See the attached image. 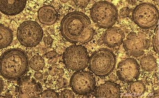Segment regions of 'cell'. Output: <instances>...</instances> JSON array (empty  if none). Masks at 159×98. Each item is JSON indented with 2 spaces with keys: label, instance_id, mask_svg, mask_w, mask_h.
I'll return each instance as SVG.
<instances>
[{
  "label": "cell",
  "instance_id": "cell-1",
  "mask_svg": "<svg viewBox=\"0 0 159 98\" xmlns=\"http://www.w3.org/2000/svg\"><path fill=\"white\" fill-rule=\"evenodd\" d=\"M60 30L64 38L72 43H87L94 35L89 17L76 11L69 13L62 18Z\"/></svg>",
  "mask_w": 159,
  "mask_h": 98
},
{
  "label": "cell",
  "instance_id": "cell-2",
  "mask_svg": "<svg viewBox=\"0 0 159 98\" xmlns=\"http://www.w3.org/2000/svg\"><path fill=\"white\" fill-rule=\"evenodd\" d=\"M29 64L27 55L22 50L8 49L0 57V75L8 80H17L27 72Z\"/></svg>",
  "mask_w": 159,
  "mask_h": 98
},
{
  "label": "cell",
  "instance_id": "cell-3",
  "mask_svg": "<svg viewBox=\"0 0 159 98\" xmlns=\"http://www.w3.org/2000/svg\"><path fill=\"white\" fill-rule=\"evenodd\" d=\"M116 64V58L111 50L102 48L93 52L89 58L90 70L96 76H108L114 69Z\"/></svg>",
  "mask_w": 159,
  "mask_h": 98
},
{
  "label": "cell",
  "instance_id": "cell-4",
  "mask_svg": "<svg viewBox=\"0 0 159 98\" xmlns=\"http://www.w3.org/2000/svg\"><path fill=\"white\" fill-rule=\"evenodd\" d=\"M90 16L92 20L98 26L107 29L116 24L118 17V12L117 8L111 3L100 1L92 7Z\"/></svg>",
  "mask_w": 159,
  "mask_h": 98
},
{
  "label": "cell",
  "instance_id": "cell-5",
  "mask_svg": "<svg viewBox=\"0 0 159 98\" xmlns=\"http://www.w3.org/2000/svg\"><path fill=\"white\" fill-rule=\"evenodd\" d=\"M132 18L135 23L142 29H152L158 24V10L152 4L142 3L133 10Z\"/></svg>",
  "mask_w": 159,
  "mask_h": 98
},
{
  "label": "cell",
  "instance_id": "cell-6",
  "mask_svg": "<svg viewBox=\"0 0 159 98\" xmlns=\"http://www.w3.org/2000/svg\"><path fill=\"white\" fill-rule=\"evenodd\" d=\"M43 35V30L39 24L31 20L21 24L17 32V38L20 43L23 46L29 48L39 44Z\"/></svg>",
  "mask_w": 159,
  "mask_h": 98
},
{
  "label": "cell",
  "instance_id": "cell-7",
  "mask_svg": "<svg viewBox=\"0 0 159 98\" xmlns=\"http://www.w3.org/2000/svg\"><path fill=\"white\" fill-rule=\"evenodd\" d=\"M64 63L68 69L79 71L86 69L89 63V56L87 50L81 45L68 47L62 56Z\"/></svg>",
  "mask_w": 159,
  "mask_h": 98
},
{
  "label": "cell",
  "instance_id": "cell-8",
  "mask_svg": "<svg viewBox=\"0 0 159 98\" xmlns=\"http://www.w3.org/2000/svg\"><path fill=\"white\" fill-rule=\"evenodd\" d=\"M150 42L144 33L132 32L127 35L123 42L125 50L131 56H142L150 47Z\"/></svg>",
  "mask_w": 159,
  "mask_h": 98
},
{
  "label": "cell",
  "instance_id": "cell-9",
  "mask_svg": "<svg viewBox=\"0 0 159 98\" xmlns=\"http://www.w3.org/2000/svg\"><path fill=\"white\" fill-rule=\"evenodd\" d=\"M70 84L72 90L76 94L84 95L94 90L96 82L94 77L89 72L79 71L72 75Z\"/></svg>",
  "mask_w": 159,
  "mask_h": 98
},
{
  "label": "cell",
  "instance_id": "cell-10",
  "mask_svg": "<svg viewBox=\"0 0 159 98\" xmlns=\"http://www.w3.org/2000/svg\"><path fill=\"white\" fill-rule=\"evenodd\" d=\"M17 85L16 91L19 98H39L42 92L41 84L29 76L20 78Z\"/></svg>",
  "mask_w": 159,
  "mask_h": 98
},
{
  "label": "cell",
  "instance_id": "cell-11",
  "mask_svg": "<svg viewBox=\"0 0 159 98\" xmlns=\"http://www.w3.org/2000/svg\"><path fill=\"white\" fill-rule=\"evenodd\" d=\"M140 66L133 58H128L120 62L118 65L117 75L120 80L132 83L137 80L140 74Z\"/></svg>",
  "mask_w": 159,
  "mask_h": 98
},
{
  "label": "cell",
  "instance_id": "cell-12",
  "mask_svg": "<svg viewBox=\"0 0 159 98\" xmlns=\"http://www.w3.org/2000/svg\"><path fill=\"white\" fill-rule=\"evenodd\" d=\"M27 0H0V11L10 16L18 15L26 5Z\"/></svg>",
  "mask_w": 159,
  "mask_h": 98
},
{
  "label": "cell",
  "instance_id": "cell-13",
  "mask_svg": "<svg viewBox=\"0 0 159 98\" xmlns=\"http://www.w3.org/2000/svg\"><path fill=\"white\" fill-rule=\"evenodd\" d=\"M125 37L124 33L121 29L117 27H111L103 35V42L107 46L114 47L122 44Z\"/></svg>",
  "mask_w": 159,
  "mask_h": 98
},
{
  "label": "cell",
  "instance_id": "cell-14",
  "mask_svg": "<svg viewBox=\"0 0 159 98\" xmlns=\"http://www.w3.org/2000/svg\"><path fill=\"white\" fill-rule=\"evenodd\" d=\"M96 98H120V91L117 84L107 82L98 87L95 91Z\"/></svg>",
  "mask_w": 159,
  "mask_h": 98
},
{
  "label": "cell",
  "instance_id": "cell-15",
  "mask_svg": "<svg viewBox=\"0 0 159 98\" xmlns=\"http://www.w3.org/2000/svg\"><path fill=\"white\" fill-rule=\"evenodd\" d=\"M38 17L39 22L42 24L51 25L57 22L58 15L57 11L53 7L46 5L38 10Z\"/></svg>",
  "mask_w": 159,
  "mask_h": 98
},
{
  "label": "cell",
  "instance_id": "cell-16",
  "mask_svg": "<svg viewBox=\"0 0 159 98\" xmlns=\"http://www.w3.org/2000/svg\"><path fill=\"white\" fill-rule=\"evenodd\" d=\"M13 35L12 30L0 24V49L7 47L12 43Z\"/></svg>",
  "mask_w": 159,
  "mask_h": 98
},
{
  "label": "cell",
  "instance_id": "cell-17",
  "mask_svg": "<svg viewBox=\"0 0 159 98\" xmlns=\"http://www.w3.org/2000/svg\"><path fill=\"white\" fill-rule=\"evenodd\" d=\"M140 65L142 69L146 71L150 72L157 68V60L152 56L148 55L142 58L140 60Z\"/></svg>",
  "mask_w": 159,
  "mask_h": 98
},
{
  "label": "cell",
  "instance_id": "cell-18",
  "mask_svg": "<svg viewBox=\"0 0 159 98\" xmlns=\"http://www.w3.org/2000/svg\"><path fill=\"white\" fill-rule=\"evenodd\" d=\"M145 85L141 81H135L130 87V91L132 94L135 96H140L145 92Z\"/></svg>",
  "mask_w": 159,
  "mask_h": 98
},
{
  "label": "cell",
  "instance_id": "cell-19",
  "mask_svg": "<svg viewBox=\"0 0 159 98\" xmlns=\"http://www.w3.org/2000/svg\"><path fill=\"white\" fill-rule=\"evenodd\" d=\"M31 69L35 71L42 69L45 66V61L42 57L40 56H33L29 62Z\"/></svg>",
  "mask_w": 159,
  "mask_h": 98
},
{
  "label": "cell",
  "instance_id": "cell-20",
  "mask_svg": "<svg viewBox=\"0 0 159 98\" xmlns=\"http://www.w3.org/2000/svg\"><path fill=\"white\" fill-rule=\"evenodd\" d=\"M57 67V65L55 64L51 66L49 69V74L52 76L57 75L59 77L63 76L64 74V71L62 69H58Z\"/></svg>",
  "mask_w": 159,
  "mask_h": 98
},
{
  "label": "cell",
  "instance_id": "cell-21",
  "mask_svg": "<svg viewBox=\"0 0 159 98\" xmlns=\"http://www.w3.org/2000/svg\"><path fill=\"white\" fill-rule=\"evenodd\" d=\"M153 45L154 51L156 53H159V27L157 25L154 31V35L153 37Z\"/></svg>",
  "mask_w": 159,
  "mask_h": 98
},
{
  "label": "cell",
  "instance_id": "cell-22",
  "mask_svg": "<svg viewBox=\"0 0 159 98\" xmlns=\"http://www.w3.org/2000/svg\"><path fill=\"white\" fill-rule=\"evenodd\" d=\"M41 98H59V94L54 90L49 89L44 91L41 93Z\"/></svg>",
  "mask_w": 159,
  "mask_h": 98
},
{
  "label": "cell",
  "instance_id": "cell-23",
  "mask_svg": "<svg viewBox=\"0 0 159 98\" xmlns=\"http://www.w3.org/2000/svg\"><path fill=\"white\" fill-rule=\"evenodd\" d=\"M67 84V80L62 77L58 78L56 81V86L59 89H62L66 87Z\"/></svg>",
  "mask_w": 159,
  "mask_h": 98
},
{
  "label": "cell",
  "instance_id": "cell-24",
  "mask_svg": "<svg viewBox=\"0 0 159 98\" xmlns=\"http://www.w3.org/2000/svg\"><path fill=\"white\" fill-rule=\"evenodd\" d=\"M75 5L78 7L83 8L87 7L89 0H73Z\"/></svg>",
  "mask_w": 159,
  "mask_h": 98
},
{
  "label": "cell",
  "instance_id": "cell-25",
  "mask_svg": "<svg viewBox=\"0 0 159 98\" xmlns=\"http://www.w3.org/2000/svg\"><path fill=\"white\" fill-rule=\"evenodd\" d=\"M75 97L74 94L72 91L66 89L62 91L61 94V98H72Z\"/></svg>",
  "mask_w": 159,
  "mask_h": 98
},
{
  "label": "cell",
  "instance_id": "cell-26",
  "mask_svg": "<svg viewBox=\"0 0 159 98\" xmlns=\"http://www.w3.org/2000/svg\"><path fill=\"white\" fill-rule=\"evenodd\" d=\"M130 12V9L129 8L123 7L120 9V18H125L129 16Z\"/></svg>",
  "mask_w": 159,
  "mask_h": 98
},
{
  "label": "cell",
  "instance_id": "cell-27",
  "mask_svg": "<svg viewBox=\"0 0 159 98\" xmlns=\"http://www.w3.org/2000/svg\"><path fill=\"white\" fill-rule=\"evenodd\" d=\"M53 40L50 36H47L43 38V42L47 46H49L53 42Z\"/></svg>",
  "mask_w": 159,
  "mask_h": 98
},
{
  "label": "cell",
  "instance_id": "cell-28",
  "mask_svg": "<svg viewBox=\"0 0 159 98\" xmlns=\"http://www.w3.org/2000/svg\"><path fill=\"white\" fill-rule=\"evenodd\" d=\"M147 97L148 98H159V91L158 90L152 92L149 94Z\"/></svg>",
  "mask_w": 159,
  "mask_h": 98
},
{
  "label": "cell",
  "instance_id": "cell-29",
  "mask_svg": "<svg viewBox=\"0 0 159 98\" xmlns=\"http://www.w3.org/2000/svg\"><path fill=\"white\" fill-rule=\"evenodd\" d=\"M57 53L55 51H51L46 54V56L48 59H51L56 56Z\"/></svg>",
  "mask_w": 159,
  "mask_h": 98
},
{
  "label": "cell",
  "instance_id": "cell-30",
  "mask_svg": "<svg viewBox=\"0 0 159 98\" xmlns=\"http://www.w3.org/2000/svg\"><path fill=\"white\" fill-rule=\"evenodd\" d=\"M34 76L35 79L38 80H41L43 78V75L42 72H35L34 75Z\"/></svg>",
  "mask_w": 159,
  "mask_h": 98
},
{
  "label": "cell",
  "instance_id": "cell-31",
  "mask_svg": "<svg viewBox=\"0 0 159 98\" xmlns=\"http://www.w3.org/2000/svg\"><path fill=\"white\" fill-rule=\"evenodd\" d=\"M57 61V58L56 57H54L51 59H49V60L48 61V64L50 65H54Z\"/></svg>",
  "mask_w": 159,
  "mask_h": 98
},
{
  "label": "cell",
  "instance_id": "cell-32",
  "mask_svg": "<svg viewBox=\"0 0 159 98\" xmlns=\"http://www.w3.org/2000/svg\"><path fill=\"white\" fill-rule=\"evenodd\" d=\"M4 87V83L3 82L1 79V78L0 77V94L2 92L3 89Z\"/></svg>",
  "mask_w": 159,
  "mask_h": 98
},
{
  "label": "cell",
  "instance_id": "cell-33",
  "mask_svg": "<svg viewBox=\"0 0 159 98\" xmlns=\"http://www.w3.org/2000/svg\"><path fill=\"white\" fill-rule=\"evenodd\" d=\"M128 2L130 5H134L137 3V0H128Z\"/></svg>",
  "mask_w": 159,
  "mask_h": 98
},
{
  "label": "cell",
  "instance_id": "cell-34",
  "mask_svg": "<svg viewBox=\"0 0 159 98\" xmlns=\"http://www.w3.org/2000/svg\"><path fill=\"white\" fill-rule=\"evenodd\" d=\"M110 79L111 82H114L117 80V78L116 77L114 76V75H112V76L110 77Z\"/></svg>",
  "mask_w": 159,
  "mask_h": 98
},
{
  "label": "cell",
  "instance_id": "cell-35",
  "mask_svg": "<svg viewBox=\"0 0 159 98\" xmlns=\"http://www.w3.org/2000/svg\"><path fill=\"white\" fill-rule=\"evenodd\" d=\"M62 3H66L68 2L69 0H60Z\"/></svg>",
  "mask_w": 159,
  "mask_h": 98
},
{
  "label": "cell",
  "instance_id": "cell-36",
  "mask_svg": "<svg viewBox=\"0 0 159 98\" xmlns=\"http://www.w3.org/2000/svg\"><path fill=\"white\" fill-rule=\"evenodd\" d=\"M1 17H2V15H1V14L0 13V20L1 19Z\"/></svg>",
  "mask_w": 159,
  "mask_h": 98
}]
</instances>
